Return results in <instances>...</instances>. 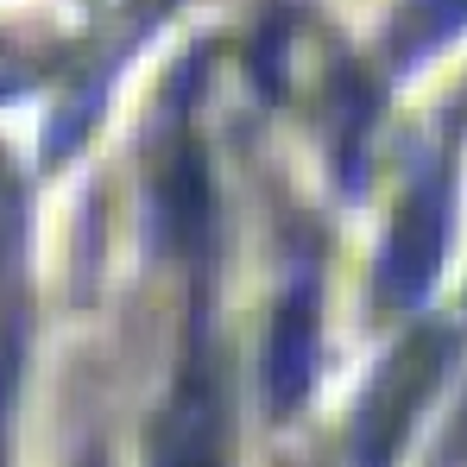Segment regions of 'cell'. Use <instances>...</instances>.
Here are the masks:
<instances>
[{"label":"cell","instance_id":"cell-2","mask_svg":"<svg viewBox=\"0 0 467 467\" xmlns=\"http://www.w3.org/2000/svg\"><path fill=\"white\" fill-rule=\"evenodd\" d=\"M449 222H455V171L430 164L417 177V190L404 196V209L391 222V240H386V259H379V297L386 304L423 297V285L436 278V265L449 253Z\"/></svg>","mask_w":467,"mask_h":467},{"label":"cell","instance_id":"cell-3","mask_svg":"<svg viewBox=\"0 0 467 467\" xmlns=\"http://www.w3.org/2000/svg\"><path fill=\"white\" fill-rule=\"evenodd\" d=\"M152 467H228V391H222V367H215L202 335L190 341L171 410L158 423Z\"/></svg>","mask_w":467,"mask_h":467},{"label":"cell","instance_id":"cell-4","mask_svg":"<svg viewBox=\"0 0 467 467\" xmlns=\"http://www.w3.org/2000/svg\"><path fill=\"white\" fill-rule=\"evenodd\" d=\"M467 19V0H417L410 6V19H404V57H417V51H430L436 38H449L455 26Z\"/></svg>","mask_w":467,"mask_h":467},{"label":"cell","instance_id":"cell-5","mask_svg":"<svg viewBox=\"0 0 467 467\" xmlns=\"http://www.w3.org/2000/svg\"><path fill=\"white\" fill-rule=\"evenodd\" d=\"M6 246H13V183L0 177V259H6Z\"/></svg>","mask_w":467,"mask_h":467},{"label":"cell","instance_id":"cell-1","mask_svg":"<svg viewBox=\"0 0 467 467\" xmlns=\"http://www.w3.org/2000/svg\"><path fill=\"white\" fill-rule=\"evenodd\" d=\"M449 354H455V335L423 328L386 373H379V386L367 391V404L354 417V462L360 467H391V455L404 449V436L417 423V410L430 404V386L442 379Z\"/></svg>","mask_w":467,"mask_h":467}]
</instances>
